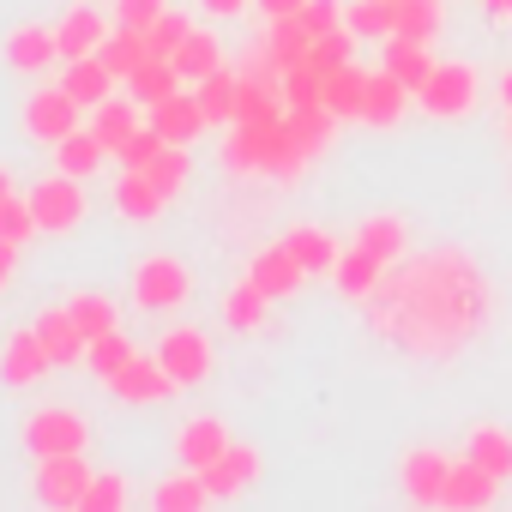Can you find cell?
Masks as SVG:
<instances>
[{
  "label": "cell",
  "mask_w": 512,
  "mask_h": 512,
  "mask_svg": "<svg viewBox=\"0 0 512 512\" xmlns=\"http://www.w3.org/2000/svg\"><path fill=\"white\" fill-rule=\"evenodd\" d=\"M494 500H500V476L482 470L476 458H458L452 476H446V500H440V506H452V512H482V506H494Z\"/></svg>",
  "instance_id": "8fae6325"
},
{
  "label": "cell",
  "mask_w": 512,
  "mask_h": 512,
  "mask_svg": "<svg viewBox=\"0 0 512 512\" xmlns=\"http://www.w3.org/2000/svg\"><path fill=\"white\" fill-rule=\"evenodd\" d=\"M500 97H506V109H512V73H506V79H500Z\"/></svg>",
  "instance_id": "6f0895ef"
},
{
  "label": "cell",
  "mask_w": 512,
  "mask_h": 512,
  "mask_svg": "<svg viewBox=\"0 0 512 512\" xmlns=\"http://www.w3.org/2000/svg\"><path fill=\"white\" fill-rule=\"evenodd\" d=\"M434 67H440V61H434V49H428L422 37H386V73H392L398 85L422 91Z\"/></svg>",
  "instance_id": "d6986e66"
},
{
  "label": "cell",
  "mask_w": 512,
  "mask_h": 512,
  "mask_svg": "<svg viewBox=\"0 0 512 512\" xmlns=\"http://www.w3.org/2000/svg\"><path fill=\"white\" fill-rule=\"evenodd\" d=\"M199 476L211 482V494H217V500H235V494H247L253 482H260V452L241 446V440H229V452H223V458H211Z\"/></svg>",
  "instance_id": "7c38bea8"
},
{
  "label": "cell",
  "mask_w": 512,
  "mask_h": 512,
  "mask_svg": "<svg viewBox=\"0 0 512 512\" xmlns=\"http://www.w3.org/2000/svg\"><path fill=\"white\" fill-rule=\"evenodd\" d=\"M31 211H37V223L49 229V235H67V229H79L85 223V193H79V175H49V181H37L31 187Z\"/></svg>",
  "instance_id": "5b68a950"
},
{
  "label": "cell",
  "mask_w": 512,
  "mask_h": 512,
  "mask_svg": "<svg viewBox=\"0 0 512 512\" xmlns=\"http://www.w3.org/2000/svg\"><path fill=\"white\" fill-rule=\"evenodd\" d=\"M193 296V272L175 260V253H151V260L133 266V302L163 314V308H181Z\"/></svg>",
  "instance_id": "7a4b0ae2"
},
{
  "label": "cell",
  "mask_w": 512,
  "mask_h": 512,
  "mask_svg": "<svg viewBox=\"0 0 512 512\" xmlns=\"http://www.w3.org/2000/svg\"><path fill=\"white\" fill-rule=\"evenodd\" d=\"M139 127H145V121H139V103H133V97H109V103H97V115H91V133L109 145V157H115Z\"/></svg>",
  "instance_id": "f1b7e54d"
},
{
  "label": "cell",
  "mask_w": 512,
  "mask_h": 512,
  "mask_svg": "<svg viewBox=\"0 0 512 512\" xmlns=\"http://www.w3.org/2000/svg\"><path fill=\"white\" fill-rule=\"evenodd\" d=\"M7 193H13V175H7V169H0V199H7Z\"/></svg>",
  "instance_id": "680465c9"
},
{
  "label": "cell",
  "mask_w": 512,
  "mask_h": 512,
  "mask_svg": "<svg viewBox=\"0 0 512 512\" xmlns=\"http://www.w3.org/2000/svg\"><path fill=\"white\" fill-rule=\"evenodd\" d=\"M247 278L260 284L272 302H284V296H296L302 290V278H308V266L296 260V253L278 241V247H266V253H253V266H247Z\"/></svg>",
  "instance_id": "4fadbf2b"
},
{
  "label": "cell",
  "mask_w": 512,
  "mask_h": 512,
  "mask_svg": "<svg viewBox=\"0 0 512 512\" xmlns=\"http://www.w3.org/2000/svg\"><path fill=\"white\" fill-rule=\"evenodd\" d=\"M151 127L169 139V145H193L211 121H205V109H199V97H163V103H151Z\"/></svg>",
  "instance_id": "2e32d148"
},
{
  "label": "cell",
  "mask_w": 512,
  "mask_h": 512,
  "mask_svg": "<svg viewBox=\"0 0 512 512\" xmlns=\"http://www.w3.org/2000/svg\"><path fill=\"white\" fill-rule=\"evenodd\" d=\"M163 145H169V139H163V133H157V127H151V121H145V127H139V133H133V139H127V145H121V151H115V157H121V163H127V169H145V163H151V157H157V151H163Z\"/></svg>",
  "instance_id": "681fc988"
},
{
  "label": "cell",
  "mask_w": 512,
  "mask_h": 512,
  "mask_svg": "<svg viewBox=\"0 0 512 512\" xmlns=\"http://www.w3.org/2000/svg\"><path fill=\"white\" fill-rule=\"evenodd\" d=\"M193 97H199V109H205V121L211 127H235V97H241V73H229V67H217V73H205L199 85H193Z\"/></svg>",
  "instance_id": "83f0119b"
},
{
  "label": "cell",
  "mask_w": 512,
  "mask_h": 512,
  "mask_svg": "<svg viewBox=\"0 0 512 512\" xmlns=\"http://www.w3.org/2000/svg\"><path fill=\"white\" fill-rule=\"evenodd\" d=\"M344 25H350L362 43H386V37H392V0H350V7H344Z\"/></svg>",
  "instance_id": "ab89813d"
},
{
  "label": "cell",
  "mask_w": 512,
  "mask_h": 512,
  "mask_svg": "<svg viewBox=\"0 0 512 512\" xmlns=\"http://www.w3.org/2000/svg\"><path fill=\"white\" fill-rule=\"evenodd\" d=\"M464 458H476L482 470H494V476L506 482V476H512V434L482 422V428H470V452H464Z\"/></svg>",
  "instance_id": "f35d334b"
},
{
  "label": "cell",
  "mask_w": 512,
  "mask_h": 512,
  "mask_svg": "<svg viewBox=\"0 0 512 512\" xmlns=\"http://www.w3.org/2000/svg\"><path fill=\"white\" fill-rule=\"evenodd\" d=\"M362 308H368V326L404 356L446 362L464 344H476V332L494 314V290L464 247H428L404 266H386V278Z\"/></svg>",
  "instance_id": "6da1fadb"
},
{
  "label": "cell",
  "mask_w": 512,
  "mask_h": 512,
  "mask_svg": "<svg viewBox=\"0 0 512 512\" xmlns=\"http://www.w3.org/2000/svg\"><path fill=\"white\" fill-rule=\"evenodd\" d=\"M79 109H85V103H79L67 85H43V91L25 103V133L43 139V145H61V139L79 127Z\"/></svg>",
  "instance_id": "8992f818"
},
{
  "label": "cell",
  "mask_w": 512,
  "mask_h": 512,
  "mask_svg": "<svg viewBox=\"0 0 512 512\" xmlns=\"http://www.w3.org/2000/svg\"><path fill=\"white\" fill-rule=\"evenodd\" d=\"M91 476L97 470L85 464V452H49V458H37V500L55 506V512H73L85 500Z\"/></svg>",
  "instance_id": "277c9868"
},
{
  "label": "cell",
  "mask_w": 512,
  "mask_h": 512,
  "mask_svg": "<svg viewBox=\"0 0 512 512\" xmlns=\"http://www.w3.org/2000/svg\"><path fill=\"white\" fill-rule=\"evenodd\" d=\"M380 278H386V260H380V253H368V247H356V241L338 253V266H332V284H338V296H350V302H368Z\"/></svg>",
  "instance_id": "9a60e30c"
},
{
  "label": "cell",
  "mask_w": 512,
  "mask_h": 512,
  "mask_svg": "<svg viewBox=\"0 0 512 512\" xmlns=\"http://www.w3.org/2000/svg\"><path fill=\"white\" fill-rule=\"evenodd\" d=\"M85 440H91V422H85L79 410H61V404L37 410V416L25 422V446H31L37 458H49V452H85Z\"/></svg>",
  "instance_id": "52a82bcc"
},
{
  "label": "cell",
  "mask_w": 512,
  "mask_h": 512,
  "mask_svg": "<svg viewBox=\"0 0 512 512\" xmlns=\"http://www.w3.org/2000/svg\"><path fill=\"white\" fill-rule=\"evenodd\" d=\"M476 67L470 61H440L434 73H428V85L416 91V103L434 115V121H458V115H470L476 109Z\"/></svg>",
  "instance_id": "3957f363"
},
{
  "label": "cell",
  "mask_w": 512,
  "mask_h": 512,
  "mask_svg": "<svg viewBox=\"0 0 512 512\" xmlns=\"http://www.w3.org/2000/svg\"><path fill=\"white\" fill-rule=\"evenodd\" d=\"M446 25V7L440 0H392V37H422L434 43Z\"/></svg>",
  "instance_id": "4dcf8cb0"
},
{
  "label": "cell",
  "mask_w": 512,
  "mask_h": 512,
  "mask_svg": "<svg viewBox=\"0 0 512 512\" xmlns=\"http://www.w3.org/2000/svg\"><path fill=\"white\" fill-rule=\"evenodd\" d=\"M175 67H181V85H199L205 73H217V67H223V43H217L211 31H193V37L175 49Z\"/></svg>",
  "instance_id": "74e56055"
},
{
  "label": "cell",
  "mask_w": 512,
  "mask_h": 512,
  "mask_svg": "<svg viewBox=\"0 0 512 512\" xmlns=\"http://www.w3.org/2000/svg\"><path fill=\"white\" fill-rule=\"evenodd\" d=\"M404 241H410V229H404V217H392V211H380V217H368V223L356 229V247L380 253L386 266H392V260H404Z\"/></svg>",
  "instance_id": "8d00e7d4"
},
{
  "label": "cell",
  "mask_w": 512,
  "mask_h": 512,
  "mask_svg": "<svg viewBox=\"0 0 512 512\" xmlns=\"http://www.w3.org/2000/svg\"><path fill=\"white\" fill-rule=\"evenodd\" d=\"M356 31L350 25H338V31H326V37H314V49H308V61L320 67V73H332V67H344V61H356Z\"/></svg>",
  "instance_id": "f6af8a7d"
},
{
  "label": "cell",
  "mask_w": 512,
  "mask_h": 512,
  "mask_svg": "<svg viewBox=\"0 0 512 512\" xmlns=\"http://www.w3.org/2000/svg\"><path fill=\"white\" fill-rule=\"evenodd\" d=\"M109 392L127 398V404H157V398H169V392H181V386H175V374H169L157 356H133V362L109 380Z\"/></svg>",
  "instance_id": "30bf717a"
},
{
  "label": "cell",
  "mask_w": 512,
  "mask_h": 512,
  "mask_svg": "<svg viewBox=\"0 0 512 512\" xmlns=\"http://www.w3.org/2000/svg\"><path fill=\"white\" fill-rule=\"evenodd\" d=\"M199 7H205V13H217V19H229V13H241V7H247V0H199Z\"/></svg>",
  "instance_id": "11a10c76"
},
{
  "label": "cell",
  "mask_w": 512,
  "mask_h": 512,
  "mask_svg": "<svg viewBox=\"0 0 512 512\" xmlns=\"http://www.w3.org/2000/svg\"><path fill=\"white\" fill-rule=\"evenodd\" d=\"M488 7V19H512V0H482Z\"/></svg>",
  "instance_id": "9f6ffc18"
},
{
  "label": "cell",
  "mask_w": 512,
  "mask_h": 512,
  "mask_svg": "<svg viewBox=\"0 0 512 512\" xmlns=\"http://www.w3.org/2000/svg\"><path fill=\"white\" fill-rule=\"evenodd\" d=\"M446 476H452V458L434 452V446H416V452H404V464H398L404 500H416V506H440V500H446Z\"/></svg>",
  "instance_id": "9c48e42d"
},
{
  "label": "cell",
  "mask_w": 512,
  "mask_h": 512,
  "mask_svg": "<svg viewBox=\"0 0 512 512\" xmlns=\"http://www.w3.org/2000/svg\"><path fill=\"white\" fill-rule=\"evenodd\" d=\"M61 85H67V91H73L85 109H97V103H109V91H115V73L103 67V55H79V61H67Z\"/></svg>",
  "instance_id": "4316f807"
},
{
  "label": "cell",
  "mask_w": 512,
  "mask_h": 512,
  "mask_svg": "<svg viewBox=\"0 0 512 512\" xmlns=\"http://www.w3.org/2000/svg\"><path fill=\"white\" fill-rule=\"evenodd\" d=\"M145 37H151V55H169V61H175V49L193 37V25H187V13H175V7H169V13L145 31Z\"/></svg>",
  "instance_id": "7dc6e473"
},
{
  "label": "cell",
  "mask_w": 512,
  "mask_h": 512,
  "mask_svg": "<svg viewBox=\"0 0 512 512\" xmlns=\"http://www.w3.org/2000/svg\"><path fill=\"white\" fill-rule=\"evenodd\" d=\"M284 121H290V133L302 139V151H308V157H320V151L332 145V133H338V115H332L326 103H302V109H290Z\"/></svg>",
  "instance_id": "e575fe53"
},
{
  "label": "cell",
  "mask_w": 512,
  "mask_h": 512,
  "mask_svg": "<svg viewBox=\"0 0 512 512\" xmlns=\"http://www.w3.org/2000/svg\"><path fill=\"white\" fill-rule=\"evenodd\" d=\"M103 157H109V145H103L91 127H73V133L55 145V163H61L67 175H79V181H85V175H97V163H103Z\"/></svg>",
  "instance_id": "d590c367"
},
{
  "label": "cell",
  "mask_w": 512,
  "mask_h": 512,
  "mask_svg": "<svg viewBox=\"0 0 512 512\" xmlns=\"http://www.w3.org/2000/svg\"><path fill=\"white\" fill-rule=\"evenodd\" d=\"M362 97H368V73H362L356 61H344V67H332V73L320 79V103H326L338 121H362Z\"/></svg>",
  "instance_id": "e0dca14e"
},
{
  "label": "cell",
  "mask_w": 512,
  "mask_h": 512,
  "mask_svg": "<svg viewBox=\"0 0 512 512\" xmlns=\"http://www.w3.org/2000/svg\"><path fill=\"white\" fill-rule=\"evenodd\" d=\"M145 175H151V181H157V187L175 199V193L187 187V175H193V157H187V145H163V151L145 163Z\"/></svg>",
  "instance_id": "ee69618b"
},
{
  "label": "cell",
  "mask_w": 512,
  "mask_h": 512,
  "mask_svg": "<svg viewBox=\"0 0 512 512\" xmlns=\"http://www.w3.org/2000/svg\"><path fill=\"white\" fill-rule=\"evenodd\" d=\"M266 49L278 55V67L290 73V67H302L308 61V49H314V31L302 25V13H290V19H272V31H266Z\"/></svg>",
  "instance_id": "836d02e7"
},
{
  "label": "cell",
  "mask_w": 512,
  "mask_h": 512,
  "mask_svg": "<svg viewBox=\"0 0 512 512\" xmlns=\"http://www.w3.org/2000/svg\"><path fill=\"white\" fill-rule=\"evenodd\" d=\"M260 7H266V19H290V13L308 7V0H260Z\"/></svg>",
  "instance_id": "f5cc1de1"
},
{
  "label": "cell",
  "mask_w": 512,
  "mask_h": 512,
  "mask_svg": "<svg viewBox=\"0 0 512 512\" xmlns=\"http://www.w3.org/2000/svg\"><path fill=\"white\" fill-rule=\"evenodd\" d=\"M163 13H169V0H115V19L133 25V31H151Z\"/></svg>",
  "instance_id": "f907efd6"
},
{
  "label": "cell",
  "mask_w": 512,
  "mask_h": 512,
  "mask_svg": "<svg viewBox=\"0 0 512 512\" xmlns=\"http://www.w3.org/2000/svg\"><path fill=\"white\" fill-rule=\"evenodd\" d=\"M157 362H163V368L175 374V386L187 392V386H199V380L211 374V338H205L199 326H175V332H163Z\"/></svg>",
  "instance_id": "ba28073f"
},
{
  "label": "cell",
  "mask_w": 512,
  "mask_h": 512,
  "mask_svg": "<svg viewBox=\"0 0 512 512\" xmlns=\"http://www.w3.org/2000/svg\"><path fill=\"white\" fill-rule=\"evenodd\" d=\"M175 91H181V67H175L169 55H151V61L127 79V97H133V103H145V109H151V103H163V97H175Z\"/></svg>",
  "instance_id": "f546056e"
},
{
  "label": "cell",
  "mask_w": 512,
  "mask_h": 512,
  "mask_svg": "<svg viewBox=\"0 0 512 512\" xmlns=\"http://www.w3.org/2000/svg\"><path fill=\"white\" fill-rule=\"evenodd\" d=\"M284 247L308 266V278H314V272H332V266H338V253H344V247H338L326 229H314V223H296V229L284 235Z\"/></svg>",
  "instance_id": "1f68e13d"
},
{
  "label": "cell",
  "mask_w": 512,
  "mask_h": 512,
  "mask_svg": "<svg viewBox=\"0 0 512 512\" xmlns=\"http://www.w3.org/2000/svg\"><path fill=\"white\" fill-rule=\"evenodd\" d=\"M410 97H416V91H410V85H398V79H392V73L380 67V73H368L362 121H368V127H398V115L410 109Z\"/></svg>",
  "instance_id": "ffe728a7"
},
{
  "label": "cell",
  "mask_w": 512,
  "mask_h": 512,
  "mask_svg": "<svg viewBox=\"0 0 512 512\" xmlns=\"http://www.w3.org/2000/svg\"><path fill=\"white\" fill-rule=\"evenodd\" d=\"M175 452H181V464L205 470L211 458H223V452H229V428H223L217 416H193V422H181V434H175Z\"/></svg>",
  "instance_id": "ac0fdd59"
},
{
  "label": "cell",
  "mask_w": 512,
  "mask_h": 512,
  "mask_svg": "<svg viewBox=\"0 0 512 512\" xmlns=\"http://www.w3.org/2000/svg\"><path fill=\"white\" fill-rule=\"evenodd\" d=\"M67 308H73V320H79L85 344H91V338H103V332H121V314H115V302H109V296H91V290H85V296H73Z\"/></svg>",
  "instance_id": "b9f144b4"
},
{
  "label": "cell",
  "mask_w": 512,
  "mask_h": 512,
  "mask_svg": "<svg viewBox=\"0 0 512 512\" xmlns=\"http://www.w3.org/2000/svg\"><path fill=\"white\" fill-rule=\"evenodd\" d=\"M217 494H211V482L193 470V464H181L169 482H157V494H151V506L157 512H199V506H211Z\"/></svg>",
  "instance_id": "603a6c76"
},
{
  "label": "cell",
  "mask_w": 512,
  "mask_h": 512,
  "mask_svg": "<svg viewBox=\"0 0 512 512\" xmlns=\"http://www.w3.org/2000/svg\"><path fill=\"white\" fill-rule=\"evenodd\" d=\"M109 37V25L91 13V7H73L61 25H55V43H61V61H79V55H97Z\"/></svg>",
  "instance_id": "cb8c5ba5"
},
{
  "label": "cell",
  "mask_w": 512,
  "mask_h": 512,
  "mask_svg": "<svg viewBox=\"0 0 512 512\" xmlns=\"http://www.w3.org/2000/svg\"><path fill=\"white\" fill-rule=\"evenodd\" d=\"M133 356H139V350H133V338H121V332H103V338H91V344H85V362H91V374H97V380H115Z\"/></svg>",
  "instance_id": "60d3db41"
},
{
  "label": "cell",
  "mask_w": 512,
  "mask_h": 512,
  "mask_svg": "<svg viewBox=\"0 0 512 512\" xmlns=\"http://www.w3.org/2000/svg\"><path fill=\"white\" fill-rule=\"evenodd\" d=\"M169 205V193L145 175V169H121V181H115V211L121 217H133V223H151L157 211Z\"/></svg>",
  "instance_id": "44dd1931"
},
{
  "label": "cell",
  "mask_w": 512,
  "mask_h": 512,
  "mask_svg": "<svg viewBox=\"0 0 512 512\" xmlns=\"http://www.w3.org/2000/svg\"><path fill=\"white\" fill-rule=\"evenodd\" d=\"M37 229H43V223H37V211H31V193H7V199H0V241L25 247Z\"/></svg>",
  "instance_id": "7bdbcfd3"
},
{
  "label": "cell",
  "mask_w": 512,
  "mask_h": 512,
  "mask_svg": "<svg viewBox=\"0 0 512 512\" xmlns=\"http://www.w3.org/2000/svg\"><path fill=\"white\" fill-rule=\"evenodd\" d=\"M266 308H272V296L253 284V278H241V284L223 296V320H229L235 332H260V326H266Z\"/></svg>",
  "instance_id": "d6a6232c"
},
{
  "label": "cell",
  "mask_w": 512,
  "mask_h": 512,
  "mask_svg": "<svg viewBox=\"0 0 512 512\" xmlns=\"http://www.w3.org/2000/svg\"><path fill=\"white\" fill-rule=\"evenodd\" d=\"M43 368H55V362H49L37 326H19V332L7 338V350H0V380H7V386H37Z\"/></svg>",
  "instance_id": "5bb4252c"
},
{
  "label": "cell",
  "mask_w": 512,
  "mask_h": 512,
  "mask_svg": "<svg viewBox=\"0 0 512 512\" xmlns=\"http://www.w3.org/2000/svg\"><path fill=\"white\" fill-rule=\"evenodd\" d=\"M7 61H13L19 73H43L49 61H61V43H55V31H43V25H19V31L7 37Z\"/></svg>",
  "instance_id": "d4e9b609"
},
{
  "label": "cell",
  "mask_w": 512,
  "mask_h": 512,
  "mask_svg": "<svg viewBox=\"0 0 512 512\" xmlns=\"http://www.w3.org/2000/svg\"><path fill=\"white\" fill-rule=\"evenodd\" d=\"M302 25H308L314 37H326V31L344 25V7H338V0H308V7H302Z\"/></svg>",
  "instance_id": "816d5d0a"
},
{
  "label": "cell",
  "mask_w": 512,
  "mask_h": 512,
  "mask_svg": "<svg viewBox=\"0 0 512 512\" xmlns=\"http://www.w3.org/2000/svg\"><path fill=\"white\" fill-rule=\"evenodd\" d=\"M121 506H127V476L97 470L91 488H85V500H79V512H121Z\"/></svg>",
  "instance_id": "bcb514c9"
},
{
  "label": "cell",
  "mask_w": 512,
  "mask_h": 512,
  "mask_svg": "<svg viewBox=\"0 0 512 512\" xmlns=\"http://www.w3.org/2000/svg\"><path fill=\"white\" fill-rule=\"evenodd\" d=\"M13 260H19V247L0 241V290H7V278H13Z\"/></svg>",
  "instance_id": "db71d44e"
},
{
  "label": "cell",
  "mask_w": 512,
  "mask_h": 512,
  "mask_svg": "<svg viewBox=\"0 0 512 512\" xmlns=\"http://www.w3.org/2000/svg\"><path fill=\"white\" fill-rule=\"evenodd\" d=\"M320 79H326V73H320L314 61L290 67V73H284V103H290V109H302V103H320Z\"/></svg>",
  "instance_id": "c3c4849f"
},
{
  "label": "cell",
  "mask_w": 512,
  "mask_h": 512,
  "mask_svg": "<svg viewBox=\"0 0 512 512\" xmlns=\"http://www.w3.org/2000/svg\"><path fill=\"white\" fill-rule=\"evenodd\" d=\"M97 55H103V67H109L115 79H133V73L151 61V37H145V31H133V25H121V31H109V37H103V49H97Z\"/></svg>",
  "instance_id": "484cf974"
},
{
  "label": "cell",
  "mask_w": 512,
  "mask_h": 512,
  "mask_svg": "<svg viewBox=\"0 0 512 512\" xmlns=\"http://www.w3.org/2000/svg\"><path fill=\"white\" fill-rule=\"evenodd\" d=\"M31 326H37V338H43L49 362H79V356H85V332H79L73 308H49V314H37Z\"/></svg>",
  "instance_id": "7402d4cb"
}]
</instances>
